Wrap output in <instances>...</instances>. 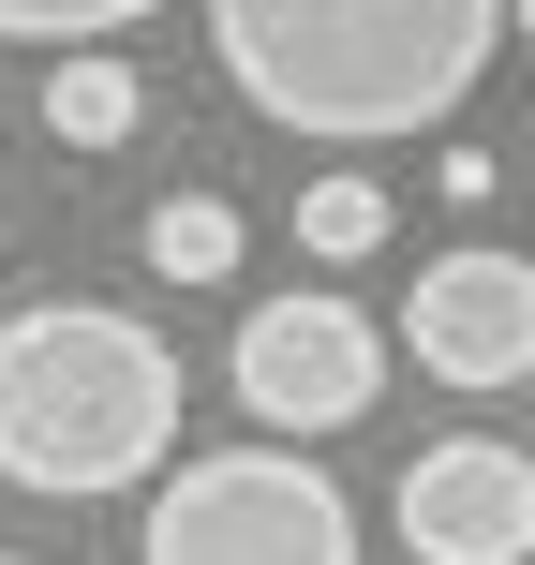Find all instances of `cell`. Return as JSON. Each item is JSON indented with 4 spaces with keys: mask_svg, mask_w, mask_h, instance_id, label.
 Listing matches in <instances>:
<instances>
[{
    "mask_svg": "<svg viewBox=\"0 0 535 565\" xmlns=\"http://www.w3.org/2000/svg\"><path fill=\"white\" fill-rule=\"evenodd\" d=\"M135 565H357V507L298 447H194L149 477Z\"/></svg>",
    "mask_w": 535,
    "mask_h": 565,
    "instance_id": "cell-3",
    "label": "cell"
},
{
    "mask_svg": "<svg viewBox=\"0 0 535 565\" xmlns=\"http://www.w3.org/2000/svg\"><path fill=\"white\" fill-rule=\"evenodd\" d=\"M135 15H164V0H0V45H60V60H89L105 30H135Z\"/></svg>",
    "mask_w": 535,
    "mask_h": 565,
    "instance_id": "cell-10",
    "label": "cell"
},
{
    "mask_svg": "<svg viewBox=\"0 0 535 565\" xmlns=\"http://www.w3.org/2000/svg\"><path fill=\"white\" fill-rule=\"evenodd\" d=\"M387 238H402L387 179H298V254H312V268H372Z\"/></svg>",
    "mask_w": 535,
    "mask_h": 565,
    "instance_id": "cell-9",
    "label": "cell"
},
{
    "mask_svg": "<svg viewBox=\"0 0 535 565\" xmlns=\"http://www.w3.org/2000/svg\"><path fill=\"white\" fill-rule=\"evenodd\" d=\"M224 387L268 447H312V431H357L372 387H387V328L357 298H254L224 342Z\"/></svg>",
    "mask_w": 535,
    "mask_h": 565,
    "instance_id": "cell-4",
    "label": "cell"
},
{
    "mask_svg": "<svg viewBox=\"0 0 535 565\" xmlns=\"http://www.w3.org/2000/svg\"><path fill=\"white\" fill-rule=\"evenodd\" d=\"M387 507H402V551L417 565H535V461L491 447V431L417 447Z\"/></svg>",
    "mask_w": 535,
    "mask_h": 565,
    "instance_id": "cell-6",
    "label": "cell"
},
{
    "mask_svg": "<svg viewBox=\"0 0 535 565\" xmlns=\"http://www.w3.org/2000/svg\"><path fill=\"white\" fill-rule=\"evenodd\" d=\"M0 565H30V551H0Z\"/></svg>",
    "mask_w": 535,
    "mask_h": 565,
    "instance_id": "cell-12",
    "label": "cell"
},
{
    "mask_svg": "<svg viewBox=\"0 0 535 565\" xmlns=\"http://www.w3.org/2000/svg\"><path fill=\"white\" fill-rule=\"evenodd\" d=\"M135 254L164 268V282H238V254H254V224H238L224 194H164V209L135 224Z\"/></svg>",
    "mask_w": 535,
    "mask_h": 565,
    "instance_id": "cell-8",
    "label": "cell"
},
{
    "mask_svg": "<svg viewBox=\"0 0 535 565\" xmlns=\"http://www.w3.org/2000/svg\"><path fill=\"white\" fill-rule=\"evenodd\" d=\"M179 461V342L105 298H30L0 328V477L89 507V491H149Z\"/></svg>",
    "mask_w": 535,
    "mask_h": 565,
    "instance_id": "cell-2",
    "label": "cell"
},
{
    "mask_svg": "<svg viewBox=\"0 0 535 565\" xmlns=\"http://www.w3.org/2000/svg\"><path fill=\"white\" fill-rule=\"evenodd\" d=\"M506 15H521V30H535V0H506Z\"/></svg>",
    "mask_w": 535,
    "mask_h": 565,
    "instance_id": "cell-11",
    "label": "cell"
},
{
    "mask_svg": "<svg viewBox=\"0 0 535 565\" xmlns=\"http://www.w3.org/2000/svg\"><path fill=\"white\" fill-rule=\"evenodd\" d=\"M506 0H208L238 105L328 149H387V135H447L491 75Z\"/></svg>",
    "mask_w": 535,
    "mask_h": 565,
    "instance_id": "cell-1",
    "label": "cell"
},
{
    "mask_svg": "<svg viewBox=\"0 0 535 565\" xmlns=\"http://www.w3.org/2000/svg\"><path fill=\"white\" fill-rule=\"evenodd\" d=\"M402 342H417L431 387H521L535 372V254H491V238L431 254L417 298H402Z\"/></svg>",
    "mask_w": 535,
    "mask_h": 565,
    "instance_id": "cell-5",
    "label": "cell"
},
{
    "mask_svg": "<svg viewBox=\"0 0 535 565\" xmlns=\"http://www.w3.org/2000/svg\"><path fill=\"white\" fill-rule=\"evenodd\" d=\"M135 119H149L135 60H45V135L60 149H135Z\"/></svg>",
    "mask_w": 535,
    "mask_h": 565,
    "instance_id": "cell-7",
    "label": "cell"
}]
</instances>
